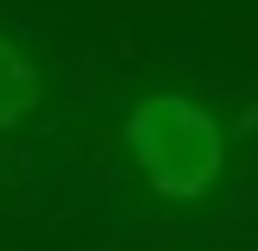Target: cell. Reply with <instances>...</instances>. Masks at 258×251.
<instances>
[{
    "label": "cell",
    "instance_id": "1",
    "mask_svg": "<svg viewBox=\"0 0 258 251\" xmlns=\"http://www.w3.org/2000/svg\"><path fill=\"white\" fill-rule=\"evenodd\" d=\"M126 163L139 170L151 201L164 207H196L227 176V126L208 113V100L189 88H151L120 119Z\"/></svg>",
    "mask_w": 258,
    "mask_h": 251
},
{
    "label": "cell",
    "instance_id": "2",
    "mask_svg": "<svg viewBox=\"0 0 258 251\" xmlns=\"http://www.w3.org/2000/svg\"><path fill=\"white\" fill-rule=\"evenodd\" d=\"M44 100V75H38V57L19 44L13 32H0V138L19 132L25 119Z\"/></svg>",
    "mask_w": 258,
    "mask_h": 251
}]
</instances>
